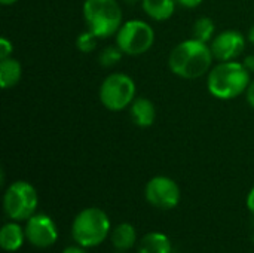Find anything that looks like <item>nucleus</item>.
Wrapping results in <instances>:
<instances>
[{
    "label": "nucleus",
    "instance_id": "28",
    "mask_svg": "<svg viewBox=\"0 0 254 253\" xmlns=\"http://www.w3.org/2000/svg\"><path fill=\"white\" fill-rule=\"evenodd\" d=\"M125 3H128V4H135L137 1H141V0H124Z\"/></svg>",
    "mask_w": 254,
    "mask_h": 253
},
{
    "label": "nucleus",
    "instance_id": "7",
    "mask_svg": "<svg viewBox=\"0 0 254 253\" xmlns=\"http://www.w3.org/2000/svg\"><path fill=\"white\" fill-rule=\"evenodd\" d=\"M116 45L127 55H141L155 43V30L141 19H129L124 22L116 33Z\"/></svg>",
    "mask_w": 254,
    "mask_h": 253
},
{
    "label": "nucleus",
    "instance_id": "3",
    "mask_svg": "<svg viewBox=\"0 0 254 253\" xmlns=\"http://www.w3.org/2000/svg\"><path fill=\"white\" fill-rule=\"evenodd\" d=\"M83 19L88 30L98 39L116 36L122 22V9L118 0H85Z\"/></svg>",
    "mask_w": 254,
    "mask_h": 253
},
{
    "label": "nucleus",
    "instance_id": "6",
    "mask_svg": "<svg viewBox=\"0 0 254 253\" xmlns=\"http://www.w3.org/2000/svg\"><path fill=\"white\" fill-rule=\"evenodd\" d=\"M37 192L34 186L25 180L10 183L3 197V209L12 221L30 219L37 209Z\"/></svg>",
    "mask_w": 254,
    "mask_h": 253
},
{
    "label": "nucleus",
    "instance_id": "8",
    "mask_svg": "<svg viewBox=\"0 0 254 253\" xmlns=\"http://www.w3.org/2000/svg\"><path fill=\"white\" fill-rule=\"evenodd\" d=\"M144 195L149 204L161 210H171L180 203V188L179 185L167 176L152 177L146 188Z\"/></svg>",
    "mask_w": 254,
    "mask_h": 253
},
{
    "label": "nucleus",
    "instance_id": "27",
    "mask_svg": "<svg viewBox=\"0 0 254 253\" xmlns=\"http://www.w3.org/2000/svg\"><path fill=\"white\" fill-rule=\"evenodd\" d=\"M18 0H0V3L1 4H4V6H10V4H15Z\"/></svg>",
    "mask_w": 254,
    "mask_h": 253
},
{
    "label": "nucleus",
    "instance_id": "25",
    "mask_svg": "<svg viewBox=\"0 0 254 253\" xmlns=\"http://www.w3.org/2000/svg\"><path fill=\"white\" fill-rule=\"evenodd\" d=\"M244 66H246L250 72H254V55H250V57H247V58H246Z\"/></svg>",
    "mask_w": 254,
    "mask_h": 253
},
{
    "label": "nucleus",
    "instance_id": "16",
    "mask_svg": "<svg viewBox=\"0 0 254 253\" xmlns=\"http://www.w3.org/2000/svg\"><path fill=\"white\" fill-rule=\"evenodd\" d=\"M137 233L131 224H121L112 233V243L118 251H128L135 245Z\"/></svg>",
    "mask_w": 254,
    "mask_h": 253
},
{
    "label": "nucleus",
    "instance_id": "13",
    "mask_svg": "<svg viewBox=\"0 0 254 253\" xmlns=\"http://www.w3.org/2000/svg\"><path fill=\"white\" fill-rule=\"evenodd\" d=\"M25 230H22L18 224L9 222L3 225L0 231V246L6 252H16L21 249L24 243Z\"/></svg>",
    "mask_w": 254,
    "mask_h": 253
},
{
    "label": "nucleus",
    "instance_id": "22",
    "mask_svg": "<svg viewBox=\"0 0 254 253\" xmlns=\"http://www.w3.org/2000/svg\"><path fill=\"white\" fill-rule=\"evenodd\" d=\"M246 98H247V103L254 107V81L253 82H250V85H249V88H247V91H246Z\"/></svg>",
    "mask_w": 254,
    "mask_h": 253
},
{
    "label": "nucleus",
    "instance_id": "23",
    "mask_svg": "<svg viewBox=\"0 0 254 253\" xmlns=\"http://www.w3.org/2000/svg\"><path fill=\"white\" fill-rule=\"evenodd\" d=\"M247 209L254 215V186L247 195Z\"/></svg>",
    "mask_w": 254,
    "mask_h": 253
},
{
    "label": "nucleus",
    "instance_id": "21",
    "mask_svg": "<svg viewBox=\"0 0 254 253\" xmlns=\"http://www.w3.org/2000/svg\"><path fill=\"white\" fill-rule=\"evenodd\" d=\"M180 6L183 7H188V9H193V7H198L204 0H176Z\"/></svg>",
    "mask_w": 254,
    "mask_h": 253
},
{
    "label": "nucleus",
    "instance_id": "4",
    "mask_svg": "<svg viewBox=\"0 0 254 253\" xmlns=\"http://www.w3.org/2000/svg\"><path fill=\"white\" fill-rule=\"evenodd\" d=\"M110 231V219L107 213L98 207H88L79 212L71 225L73 240L82 248H94L101 245Z\"/></svg>",
    "mask_w": 254,
    "mask_h": 253
},
{
    "label": "nucleus",
    "instance_id": "15",
    "mask_svg": "<svg viewBox=\"0 0 254 253\" xmlns=\"http://www.w3.org/2000/svg\"><path fill=\"white\" fill-rule=\"evenodd\" d=\"M137 253H171V242L164 233H149L141 239Z\"/></svg>",
    "mask_w": 254,
    "mask_h": 253
},
{
    "label": "nucleus",
    "instance_id": "1",
    "mask_svg": "<svg viewBox=\"0 0 254 253\" xmlns=\"http://www.w3.org/2000/svg\"><path fill=\"white\" fill-rule=\"evenodd\" d=\"M213 58L214 55L210 45L192 37L173 48L168 58V66L179 78L198 79L211 70Z\"/></svg>",
    "mask_w": 254,
    "mask_h": 253
},
{
    "label": "nucleus",
    "instance_id": "26",
    "mask_svg": "<svg viewBox=\"0 0 254 253\" xmlns=\"http://www.w3.org/2000/svg\"><path fill=\"white\" fill-rule=\"evenodd\" d=\"M247 39H249V42H252L254 45V25L249 30V34H247Z\"/></svg>",
    "mask_w": 254,
    "mask_h": 253
},
{
    "label": "nucleus",
    "instance_id": "14",
    "mask_svg": "<svg viewBox=\"0 0 254 253\" xmlns=\"http://www.w3.org/2000/svg\"><path fill=\"white\" fill-rule=\"evenodd\" d=\"M22 76V66L18 60L7 57L0 60V86L3 89L13 88Z\"/></svg>",
    "mask_w": 254,
    "mask_h": 253
},
{
    "label": "nucleus",
    "instance_id": "12",
    "mask_svg": "<svg viewBox=\"0 0 254 253\" xmlns=\"http://www.w3.org/2000/svg\"><path fill=\"white\" fill-rule=\"evenodd\" d=\"M176 0H141L144 13L153 21H167L176 12Z\"/></svg>",
    "mask_w": 254,
    "mask_h": 253
},
{
    "label": "nucleus",
    "instance_id": "18",
    "mask_svg": "<svg viewBox=\"0 0 254 253\" xmlns=\"http://www.w3.org/2000/svg\"><path fill=\"white\" fill-rule=\"evenodd\" d=\"M122 55H124V52L119 49V46L112 45V46H106L104 49H101V52L98 55V61L103 67H113L121 61Z\"/></svg>",
    "mask_w": 254,
    "mask_h": 253
},
{
    "label": "nucleus",
    "instance_id": "24",
    "mask_svg": "<svg viewBox=\"0 0 254 253\" xmlns=\"http://www.w3.org/2000/svg\"><path fill=\"white\" fill-rule=\"evenodd\" d=\"M63 253H86L83 251V248L82 246H68V248H65Z\"/></svg>",
    "mask_w": 254,
    "mask_h": 253
},
{
    "label": "nucleus",
    "instance_id": "20",
    "mask_svg": "<svg viewBox=\"0 0 254 253\" xmlns=\"http://www.w3.org/2000/svg\"><path fill=\"white\" fill-rule=\"evenodd\" d=\"M12 51H13L12 42L7 37H1L0 39V60L10 57L12 55Z\"/></svg>",
    "mask_w": 254,
    "mask_h": 253
},
{
    "label": "nucleus",
    "instance_id": "19",
    "mask_svg": "<svg viewBox=\"0 0 254 253\" xmlns=\"http://www.w3.org/2000/svg\"><path fill=\"white\" fill-rule=\"evenodd\" d=\"M97 40H98V37H97L92 31L86 30V31H83V33H80V34L77 36V39H76V46H77V49H79L80 52L89 54V52H92V51L95 49Z\"/></svg>",
    "mask_w": 254,
    "mask_h": 253
},
{
    "label": "nucleus",
    "instance_id": "5",
    "mask_svg": "<svg viewBox=\"0 0 254 253\" xmlns=\"http://www.w3.org/2000/svg\"><path fill=\"white\" fill-rule=\"evenodd\" d=\"M135 82L127 73L109 75L100 86V101L112 112H121L128 109L135 100Z\"/></svg>",
    "mask_w": 254,
    "mask_h": 253
},
{
    "label": "nucleus",
    "instance_id": "9",
    "mask_svg": "<svg viewBox=\"0 0 254 253\" xmlns=\"http://www.w3.org/2000/svg\"><path fill=\"white\" fill-rule=\"evenodd\" d=\"M25 237L33 246L39 249H46L57 243L58 230L52 218H49L48 215H33L30 219H27Z\"/></svg>",
    "mask_w": 254,
    "mask_h": 253
},
{
    "label": "nucleus",
    "instance_id": "11",
    "mask_svg": "<svg viewBox=\"0 0 254 253\" xmlns=\"http://www.w3.org/2000/svg\"><path fill=\"white\" fill-rule=\"evenodd\" d=\"M129 115L137 127L149 128L156 119V109L152 100L146 97H135V100L129 106Z\"/></svg>",
    "mask_w": 254,
    "mask_h": 253
},
{
    "label": "nucleus",
    "instance_id": "17",
    "mask_svg": "<svg viewBox=\"0 0 254 253\" xmlns=\"http://www.w3.org/2000/svg\"><path fill=\"white\" fill-rule=\"evenodd\" d=\"M216 31V24L211 18L208 16H201L195 21L193 27H192V34L195 39L208 43L210 40H213Z\"/></svg>",
    "mask_w": 254,
    "mask_h": 253
},
{
    "label": "nucleus",
    "instance_id": "10",
    "mask_svg": "<svg viewBox=\"0 0 254 253\" xmlns=\"http://www.w3.org/2000/svg\"><path fill=\"white\" fill-rule=\"evenodd\" d=\"M246 37L237 30H225L211 40V52L219 61H234L246 49Z\"/></svg>",
    "mask_w": 254,
    "mask_h": 253
},
{
    "label": "nucleus",
    "instance_id": "2",
    "mask_svg": "<svg viewBox=\"0 0 254 253\" xmlns=\"http://www.w3.org/2000/svg\"><path fill=\"white\" fill-rule=\"evenodd\" d=\"M250 85V70L244 63L220 61L207 76L208 92L219 100H232L244 94Z\"/></svg>",
    "mask_w": 254,
    "mask_h": 253
}]
</instances>
